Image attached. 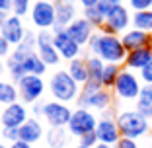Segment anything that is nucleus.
Listing matches in <instances>:
<instances>
[{
	"mask_svg": "<svg viewBox=\"0 0 152 148\" xmlns=\"http://www.w3.org/2000/svg\"><path fill=\"white\" fill-rule=\"evenodd\" d=\"M86 47H88L90 55L99 57L105 64H121V66L125 64L127 49L123 45V41H121V35L96 31Z\"/></svg>",
	"mask_w": 152,
	"mask_h": 148,
	"instance_id": "obj_1",
	"label": "nucleus"
},
{
	"mask_svg": "<svg viewBox=\"0 0 152 148\" xmlns=\"http://www.w3.org/2000/svg\"><path fill=\"white\" fill-rule=\"evenodd\" d=\"M76 103H78V107H86V109H92V111L105 113L113 105V92L107 90V88H103L99 82L88 80L82 86Z\"/></svg>",
	"mask_w": 152,
	"mask_h": 148,
	"instance_id": "obj_2",
	"label": "nucleus"
},
{
	"mask_svg": "<svg viewBox=\"0 0 152 148\" xmlns=\"http://www.w3.org/2000/svg\"><path fill=\"white\" fill-rule=\"evenodd\" d=\"M80 90L82 86L66 70H57L49 80V92L53 96V99H57V101H63V103L76 101L78 96H80Z\"/></svg>",
	"mask_w": 152,
	"mask_h": 148,
	"instance_id": "obj_3",
	"label": "nucleus"
},
{
	"mask_svg": "<svg viewBox=\"0 0 152 148\" xmlns=\"http://www.w3.org/2000/svg\"><path fill=\"white\" fill-rule=\"evenodd\" d=\"M115 119L119 125L121 136H127V139L139 140L144 135H148V131H150V121L140 115L137 109H123L115 115Z\"/></svg>",
	"mask_w": 152,
	"mask_h": 148,
	"instance_id": "obj_4",
	"label": "nucleus"
},
{
	"mask_svg": "<svg viewBox=\"0 0 152 148\" xmlns=\"http://www.w3.org/2000/svg\"><path fill=\"white\" fill-rule=\"evenodd\" d=\"M142 86L144 84H142V80H140V76L137 72H133V70L123 66V70H121V74H119V78H117V82H115L111 92L121 101H137L140 90H142Z\"/></svg>",
	"mask_w": 152,
	"mask_h": 148,
	"instance_id": "obj_5",
	"label": "nucleus"
},
{
	"mask_svg": "<svg viewBox=\"0 0 152 148\" xmlns=\"http://www.w3.org/2000/svg\"><path fill=\"white\" fill-rule=\"evenodd\" d=\"M31 23L39 31H51L57 26V8L55 0H35L29 10Z\"/></svg>",
	"mask_w": 152,
	"mask_h": 148,
	"instance_id": "obj_6",
	"label": "nucleus"
},
{
	"mask_svg": "<svg viewBox=\"0 0 152 148\" xmlns=\"http://www.w3.org/2000/svg\"><path fill=\"white\" fill-rule=\"evenodd\" d=\"M98 117H96V113L92 111V109H86V107H76L74 111H72V117L70 121H68V133H70L72 136H84L88 135V133H94L96 127H98Z\"/></svg>",
	"mask_w": 152,
	"mask_h": 148,
	"instance_id": "obj_7",
	"label": "nucleus"
},
{
	"mask_svg": "<svg viewBox=\"0 0 152 148\" xmlns=\"http://www.w3.org/2000/svg\"><path fill=\"white\" fill-rule=\"evenodd\" d=\"M131 22H133V14H131L129 8L121 2V4L113 6L111 12L105 16V26H103L99 31L113 33V35H123L127 29H131Z\"/></svg>",
	"mask_w": 152,
	"mask_h": 148,
	"instance_id": "obj_8",
	"label": "nucleus"
},
{
	"mask_svg": "<svg viewBox=\"0 0 152 148\" xmlns=\"http://www.w3.org/2000/svg\"><path fill=\"white\" fill-rule=\"evenodd\" d=\"M51 31H53V43H55V47H57L61 58H64V61H68V63H70V61H74V58L80 57L82 47L78 45V43H76L70 35H68L66 27L55 26Z\"/></svg>",
	"mask_w": 152,
	"mask_h": 148,
	"instance_id": "obj_9",
	"label": "nucleus"
},
{
	"mask_svg": "<svg viewBox=\"0 0 152 148\" xmlns=\"http://www.w3.org/2000/svg\"><path fill=\"white\" fill-rule=\"evenodd\" d=\"M72 111H74V109H70L66 103L53 99V101H45L43 103V115L41 117L47 121L49 127H68Z\"/></svg>",
	"mask_w": 152,
	"mask_h": 148,
	"instance_id": "obj_10",
	"label": "nucleus"
},
{
	"mask_svg": "<svg viewBox=\"0 0 152 148\" xmlns=\"http://www.w3.org/2000/svg\"><path fill=\"white\" fill-rule=\"evenodd\" d=\"M18 92L20 99L23 103H37L45 94V82L43 76H35V74H27L18 82Z\"/></svg>",
	"mask_w": 152,
	"mask_h": 148,
	"instance_id": "obj_11",
	"label": "nucleus"
},
{
	"mask_svg": "<svg viewBox=\"0 0 152 148\" xmlns=\"http://www.w3.org/2000/svg\"><path fill=\"white\" fill-rule=\"evenodd\" d=\"M96 135H98L99 142L111 144V146H115L117 140L121 139V131H119V125H117V119L109 111H105L99 117L98 127H96Z\"/></svg>",
	"mask_w": 152,
	"mask_h": 148,
	"instance_id": "obj_12",
	"label": "nucleus"
},
{
	"mask_svg": "<svg viewBox=\"0 0 152 148\" xmlns=\"http://www.w3.org/2000/svg\"><path fill=\"white\" fill-rule=\"evenodd\" d=\"M27 119H29V111H27L26 103H20V101L6 105L0 113V123H2L4 129H20Z\"/></svg>",
	"mask_w": 152,
	"mask_h": 148,
	"instance_id": "obj_13",
	"label": "nucleus"
},
{
	"mask_svg": "<svg viewBox=\"0 0 152 148\" xmlns=\"http://www.w3.org/2000/svg\"><path fill=\"white\" fill-rule=\"evenodd\" d=\"M37 55L47 66H57L63 61L53 43V31H37Z\"/></svg>",
	"mask_w": 152,
	"mask_h": 148,
	"instance_id": "obj_14",
	"label": "nucleus"
},
{
	"mask_svg": "<svg viewBox=\"0 0 152 148\" xmlns=\"http://www.w3.org/2000/svg\"><path fill=\"white\" fill-rule=\"evenodd\" d=\"M26 33H27V29H26V26H23L22 18H20V16H16V14H10L8 18H6L4 26H2L0 35L4 37V39L8 41L12 47H16V45H20V43L23 41Z\"/></svg>",
	"mask_w": 152,
	"mask_h": 148,
	"instance_id": "obj_15",
	"label": "nucleus"
},
{
	"mask_svg": "<svg viewBox=\"0 0 152 148\" xmlns=\"http://www.w3.org/2000/svg\"><path fill=\"white\" fill-rule=\"evenodd\" d=\"M94 29H96V27L92 26V23H90L86 18H76L74 22H72L70 26L66 27L68 35H70V37H72V39H74L80 47H84V45H88V43H90L92 35L96 33Z\"/></svg>",
	"mask_w": 152,
	"mask_h": 148,
	"instance_id": "obj_16",
	"label": "nucleus"
},
{
	"mask_svg": "<svg viewBox=\"0 0 152 148\" xmlns=\"http://www.w3.org/2000/svg\"><path fill=\"white\" fill-rule=\"evenodd\" d=\"M150 61H152V45H146V47H140L137 51L127 53V58H125V64L123 66L133 70V72H140Z\"/></svg>",
	"mask_w": 152,
	"mask_h": 148,
	"instance_id": "obj_17",
	"label": "nucleus"
},
{
	"mask_svg": "<svg viewBox=\"0 0 152 148\" xmlns=\"http://www.w3.org/2000/svg\"><path fill=\"white\" fill-rule=\"evenodd\" d=\"M18 131H20V140H23L27 144H35L45 136V129H43V125H41V121L37 117H33V119L29 117Z\"/></svg>",
	"mask_w": 152,
	"mask_h": 148,
	"instance_id": "obj_18",
	"label": "nucleus"
},
{
	"mask_svg": "<svg viewBox=\"0 0 152 148\" xmlns=\"http://www.w3.org/2000/svg\"><path fill=\"white\" fill-rule=\"evenodd\" d=\"M33 53H37V35L27 29L23 41L20 43V45L14 47L12 55H10L8 58H12V61H16V63H23V61H26L29 55H33Z\"/></svg>",
	"mask_w": 152,
	"mask_h": 148,
	"instance_id": "obj_19",
	"label": "nucleus"
},
{
	"mask_svg": "<svg viewBox=\"0 0 152 148\" xmlns=\"http://www.w3.org/2000/svg\"><path fill=\"white\" fill-rule=\"evenodd\" d=\"M121 41H123V45H125L127 53L137 51V49H140V47L152 45V43H150V33L140 31V29H134V27L127 29V31L121 35Z\"/></svg>",
	"mask_w": 152,
	"mask_h": 148,
	"instance_id": "obj_20",
	"label": "nucleus"
},
{
	"mask_svg": "<svg viewBox=\"0 0 152 148\" xmlns=\"http://www.w3.org/2000/svg\"><path fill=\"white\" fill-rule=\"evenodd\" d=\"M57 8V26L68 27L76 20V4L72 0H55Z\"/></svg>",
	"mask_w": 152,
	"mask_h": 148,
	"instance_id": "obj_21",
	"label": "nucleus"
},
{
	"mask_svg": "<svg viewBox=\"0 0 152 148\" xmlns=\"http://www.w3.org/2000/svg\"><path fill=\"white\" fill-rule=\"evenodd\" d=\"M134 109L142 117H146L148 121H152V86H148V84L142 86L139 98L134 101Z\"/></svg>",
	"mask_w": 152,
	"mask_h": 148,
	"instance_id": "obj_22",
	"label": "nucleus"
},
{
	"mask_svg": "<svg viewBox=\"0 0 152 148\" xmlns=\"http://www.w3.org/2000/svg\"><path fill=\"white\" fill-rule=\"evenodd\" d=\"M66 72L70 74L72 78H74L76 82L80 86H84L86 82L90 80V74H88V64H86V58H82V57H78V58H74V61H70L68 63V66H66Z\"/></svg>",
	"mask_w": 152,
	"mask_h": 148,
	"instance_id": "obj_23",
	"label": "nucleus"
},
{
	"mask_svg": "<svg viewBox=\"0 0 152 148\" xmlns=\"http://www.w3.org/2000/svg\"><path fill=\"white\" fill-rule=\"evenodd\" d=\"M45 140L49 148H64L68 142V135L64 127H49V131L45 133Z\"/></svg>",
	"mask_w": 152,
	"mask_h": 148,
	"instance_id": "obj_24",
	"label": "nucleus"
},
{
	"mask_svg": "<svg viewBox=\"0 0 152 148\" xmlns=\"http://www.w3.org/2000/svg\"><path fill=\"white\" fill-rule=\"evenodd\" d=\"M20 98V92H18V86L14 82L8 80H0V105H10V103H16Z\"/></svg>",
	"mask_w": 152,
	"mask_h": 148,
	"instance_id": "obj_25",
	"label": "nucleus"
},
{
	"mask_svg": "<svg viewBox=\"0 0 152 148\" xmlns=\"http://www.w3.org/2000/svg\"><path fill=\"white\" fill-rule=\"evenodd\" d=\"M86 64H88L90 80H92V82H99V84H102V76H103L105 63H103L99 57H96V55H88V57H86Z\"/></svg>",
	"mask_w": 152,
	"mask_h": 148,
	"instance_id": "obj_26",
	"label": "nucleus"
},
{
	"mask_svg": "<svg viewBox=\"0 0 152 148\" xmlns=\"http://www.w3.org/2000/svg\"><path fill=\"white\" fill-rule=\"evenodd\" d=\"M131 27L150 33V31H152V10L133 12V22H131Z\"/></svg>",
	"mask_w": 152,
	"mask_h": 148,
	"instance_id": "obj_27",
	"label": "nucleus"
},
{
	"mask_svg": "<svg viewBox=\"0 0 152 148\" xmlns=\"http://www.w3.org/2000/svg\"><path fill=\"white\" fill-rule=\"evenodd\" d=\"M23 68H26V72L27 74H35V76H43L45 72H47V64L43 63V58L39 57L37 53H33V55H29V57L23 61Z\"/></svg>",
	"mask_w": 152,
	"mask_h": 148,
	"instance_id": "obj_28",
	"label": "nucleus"
},
{
	"mask_svg": "<svg viewBox=\"0 0 152 148\" xmlns=\"http://www.w3.org/2000/svg\"><path fill=\"white\" fill-rule=\"evenodd\" d=\"M121 70H123L121 64H105V68H103V76H102V86L103 88L113 90V86H115Z\"/></svg>",
	"mask_w": 152,
	"mask_h": 148,
	"instance_id": "obj_29",
	"label": "nucleus"
},
{
	"mask_svg": "<svg viewBox=\"0 0 152 148\" xmlns=\"http://www.w3.org/2000/svg\"><path fill=\"white\" fill-rule=\"evenodd\" d=\"M82 18H86L96 29H102L105 26V14L98 8V6H92V8H84L82 10Z\"/></svg>",
	"mask_w": 152,
	"mask_h": 148,
	"instance_id": "obj_30",
	"label": "nucleus"
},
{
	"mask_svg": "<svg viewBox=\"0 0 152 148\" xmlns=\"http://www.w3.org/2000/svg\"><path fill=\"white\" fill-rule=\"evenodd\" d=\"M6 68H8L10 76H12V80L16 82V84H18L23 76H27L26 68H23V63H16V61H12V58H6Z\"/></svg>",
	"mask_w": 152,
	"mask_h": 148,
	"instance_id": "obj_31",
	"label": "nucleus"
},
{
	"mask_svg": "<svg viewBox=\"0 0 152 148\" xmlns=\"http://www.w3.org/2000/svg\"><path fill=\"white\" fill-rule=\"evenodd\" d=\"M31 10V0H12V14L23 18Z\"/></svg>",
	"mask_w": 152,
	"mask_h": 148,
	"instance_id": "obj_32",
	"label": "nucleus"
},
{
	"mask_svg": "<svg viewBox=\"0 0 152 148\" xmlns=\"http://www.w3.org/2000/svg\"><path fill=\"white\" fill-rule=\"evenodd\" d=\"M98 135H96V131L94 133H88V135H84V136H80L78 139V144L80 146H88V148H96L98 146Z\"/></svg>",
	"mask_w": 152,
	"mask_h": 148,
	"instance_id": "obj_33",
	"label": "nucleus"
},
{
	"mask_svg": "<svg viewBox=\"0 0 152 148\" xmlns=\"http://www.w3.org/2000/svg\"><path fill=\"white\" fill-rule=\"evenodd\" d=\"M129 8L133 10V12L152 10V0H129Z\"/></svg>",
	"mask_w": 152,
	"mask_h": 148,
	"instance_id": "obj_34",
	"label": "nucleus"
},
{
	"mask_svg": "<svg viewBox=\"0 0 152 148\" xmlns=\"http://www.w3.org/2000/svg\"><path fill=\"white\" fill-rule=\"evenodd\" d=\"M139 76H140V80H142V84L152 86V61L142 68V70L139 72Z\"/></svg>",
	"mask_w": 152,
	"mask_h": 148,
	"instance_id": "obj_35",
	"label": "nucleus"
},
{
	"mask_svg": "<svg viewBox=\"0 0 152 148\" xmlns=\"http://www.w3.org/2000/svg\"><path fill=\"white\" fill-rule=\"evenodd\" d=\"M2 139L12 144V142H16V140H20V131L18 129H4V127H2Z\"/></svg>",
	"mask_w": 152,
	"mask_h": 148,
	"instance_id": "obj_36",
	"label": "nucleus"
},
{
	"mask_svg": "<svg viewBox=\"0 0 152 148\" xmlns=\"http://www.w3.org/2000/svg\"><path fill=\"white\" fill-rule=\"evenodd\" d=\"M12 49H14V47L10 45L2 35H0V58H8L10 55H12Z\"/></svg>",
	"mask_w": 152,
	"mask_h": 148,
	"instance_id": "obj_37",
	"label": "nucleus"
},
{
	"mask_svg": "<svg viewBox=\"0 0 152 148\" xmlns=\"http://www.w3.org/2000/svg\"><path fill=\"white\" fill-rule=\"evenodd\" d=\"M113 148H139V144H137V140L134 139H127V136H121L119 140H117V144Z\"/></svg>",
	"mask_w": 152,
	"mask_h": 148,
	"instance_id": "obj_38",
	"label": "nucleus"
},
{
	"mask_svg": "<svg viewBox=\"0 0 152 148\" xmlns=\"http://www.w3.org/2000/svg\"><path fill=\"white\" fill-rule=\"evenodd\" d=\"M0 12H12V0H0Z\"/></svg>",
	"mask_w": 152,
	"mask_h": 148,
	"instance_id": "obj_39",
	"label": "nucleus"
},
{
	"mask_svg": "<svg viewBox=\"0 0 152 148\" xmlns=\"http://www.w3.org/2000/svg\"><path fill=\"white\" fill-rule=\"evenodd\" d=\"M31 113H33V117H41L43 115V103H33L31 105Z\"/></svg>",
	"mask_w": 152,
	"mask_h": 148,
	"instance_id": "obj_40",
	"label": "nucleus"
},
{
	"mask_svg": "<svg viewBox=\"0 0 152 148\" xmlns=\"http://www.w3.org/2000/svg\"><path fill=\"white\" fill-rule=\"evenodd\" d=\"M102 0H78V4L82 6V8H92V6H98Z\"/></svg>",
	"mask_w": 152,
	"mask_h": 148,
	"instance_id": "obj_41",
	"label": "nucleus"
},
{
	"mask_svg": "<svg viewBox=\"0 0 152 148\" xmlns=\"http://www.w3.org/2000/svg\"><path fill=\"white\" fill-rule=\"evenodd\" d=\"M8 148H31V144L23 142V140H16V142H12Z\"/></svg>",
	"mask_w": 152,
	"mask_h": 148,
	"instance_id": "obj_42",
	"label": "nucleus"
},
{
	"mask_svg": "<svg viewBox=\"0 0 152 148\" xmlns=\"http://www.w3.org/2000/svg\"><path fill=\"white\" fill-rule=\"evenodd\" d=\"M6 18H8V14H4V12H0V31H2V26H4Z\"/></svg>",
	"mask_w": 152,
	"mask_h": 148,
	"instance_id": "obj_43",
	"label": "nucleus"
},
{
	"mask_svg": "<svg viewBox=\"0 0 152 148\" xmlns=\"http://www.w3.org/2000/svg\"><path fill=\"white\" fill-rule=\"evenodd\" d=\"M96 148H113V146H111V144H103V142H98V146H96Z\"/></svg>",
	"mask_w": 152,
	"mask_h": 148,
	"instance_id": "obj_44",
	"label": "nucleus"
},
{
	"mask_svg": "<svg viewBox=\"0 0 152 148\" xmlns=\"http://www.w3.org/2000/svg\"><path fill=\"white\" fill-rule=\"evenodd\" d=\"M4 74V63H2V58H0V76Z\"/></svg>",
	"mask_w": 152,
	"mask_h": 148,
	"instance_id": "obj_45",
	"label": "nucleus"
},
{
	"mask_svg": "<svg viewBox=\"0 0 152 148\" xmlns=\"http://www.w3.org/2000/svg\"><path fill=\"white\" fill-rule=\"evenodd\" d=\"M109 2H113V4H121L123 0H109Z\"/></svg>",
	"mask_w": 152,
	"mask_h": 148,
	"instance_id": "obj_46",
	"label": "nucleus"
},
{
	"mask_svg": "<svg viewBox=\"0 0 152 148\" xmlns=\"http://www.w3.org/2000/svg\"><path fill=\"white\" fill-rule=\"evenodd\" d=\"M0 148H8V146H6V144H2V142H0Z\"/></svg>",
	"mask_w": 152,
	"mask_h": 148,
	"instance_id": "obj_47",
	"label": "nucleus"
},
{
	"mask_svg": "<svg viewBox=\"0 0 152 148\" xmlns=\"http://www.w3.org/2000/svg\"><path fill=\"white\" fill-rule=\"evenodd\" d=\"M76 148H88V146H80V144H78V146H76Z\"/></svg>",
	"mask_w": 152,
	"mask_h": 148,
	"instance_id": "obj_48",
	"label": "nucleus"
},
{
	"mask_svg": "<svg viewBox=\"0 0 152 148\" xmlns=\"http://www.w3.org/2000/svg\"><path fill=\"white\" fill-rule=\"evenodd\" d=\"M150 43H152V31H150Z\"/></svg>",
	"mask_w": 152,
	"mask_h": 148,
	"instance_id": "obj_49",
	"label": "nucleus"
}]
</instances>
